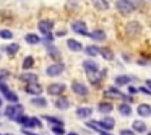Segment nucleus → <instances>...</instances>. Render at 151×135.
Listing matches in <instances>:
<instances>
[{"label": "nucleus", "instance_id": "1", "mask_svg": "<svg viewBox=\"0 0 151 135\" xmlns=\"http://www.w3.org/2000/svg\"><path fill=\"white\" fill-rule=\"evenodd\" d=\"M24 114V108L21 103H17V104H8L7 108H5L4 111V116L5 117H8L10 121H17L20 116Z\"/></svg>", "mask_w": 151, "mask_h": 135}, {"label": "nucleus", "instance_id": "2", "mask_svg": "<svg viewBox=\"0 0 151 135\" xmlns=\"http://www.w3.org/2000/svg\"><path fill=\"white\" fill-rule=\"evenodd\" d=\"M0 93L4 95L5 101H10V104H17V103H20V98H18V95H17L15 91H12L5 82H0Z\"/></svg>", "mask_w": 151, "mask_h": 135}, {"label": "nucleus", "instance_id": "3", "mask_svg": "<svg viewBox=\"0 0 151 135\" xmlns=\"http://www.w3.org/2000/svg\"><path fill=\"white\" fill-rule=\"evenodd\" d=\"M115 8L119 10V13L128 15V13H132V12H135L137 5H135L133 2H130V0H117V2H115Z\"/></svg>", "mask_w": 151, "mask_h": 135}, {"label": "nucleus", "instance_id": "4", "mask_svg": "<svg viewBox=\"0 0 151 135\" xmlns=\"http://www.w3.org/2000/svg\"><path fill=\"white\" fill-rule=\"evenodd\" d=\"M125 34H127L128 38H137L141 34V23L137 20L133 21H128L127 25H125Z\"/></svg>", "mask_w": 151, "mask_h": 135}, {"label": "nucleus", "instance_id": "5", "mask_svg": "<svg viewBox=\"0 0 151 135\" xmlns=\"http://www.w3.org/2000/svg\"><path fill=\"white\" fill-rule=\"evenodd\" d=\"M72 91L75 93V95H78V96H83V98H86V96L89 95V88L85 85V83L78 82V80H75V82L72 83Z\"/></svg>", "mask_w": 151, "mask_h": 135}, {"label": "nucleus", "instance_id": "6", "mask_svg": "<svg viewBox=\"0 0 151 135\" xmlns=\"http://www.w3.org/2000/svg\"><path fill=\"white\" fill-rule=\"evenodd\" d=\"M63 70H65V65L62 62H55L46 69V75L47 77H59V75H62Z\"/></svg>", "mask_w": 151, "mask_h": 135}, {"label": "nucleus", "instance_id": "7", "mask_svg": "<svg viewBox=\"0 0 151 135\" xmlns=\"http://www.w3.org/2000/svg\"><path fill=\"white\" fill-rule=\"evenodd\" d=\"M83 69H85V72L88 73V75H94V73H98L99 70H101L94 59H86L85 62H83Z\"/></svg>", "mask_w": 151, "mask_h": 135}, {"label": "nucleus", "instance_id": "8", "mask_svg": "<svg viewBox=\"0 0 151 135\" xmlns=\"http://www.w3.org/2000/svg\"><path fill=\"white\" fill-rule=\"evenodd\" d=\"M67 91V85L63 83H52V85L47 86V93L52 96H62Z\"/></svg>", "mask_w": 151, "mask_h": 135}, {"label": "nucleus", "instance_id": "9", "mask_svg": "<svg viewBox=\"0 0 151 135\" xmlns=\"http://www.w3.org/2000/svg\"><path fill=\"white\" fill-rule=\"evenodd\" d=\"M72 30L75 31L76 34H81V36H88L89 38V31H88V28H86L85 21H80V20L73 21V23H72Z\"/></svg>", "mask_w": 151, "mask_h": 135}, {"label": "nucleus", "instance_id": "10", "mask_svg": "<svg viewBox=\"0 0 151 135\" xmlns=\"http://www.w3.org/2000/svg\"><path fill=\"white\" fill-rule=\"evenodd\" d=\"M37 30L46 36V34H52V30H54V21L50 20H41L37 23Z\"/></svg>", "mask_w": 151, "mask_h": 135}, {"label": "nucleus", "instance_id": "11", "mask_svg": "<svg viewBox=\"0 0 151 135\" xmlns=\"http://www.w3.org/2000/svg\"><path fill=\"white\" fill-rule=\"evenodd\" d=\"M24 91L31 96H41L42 95V86L39 83H29V85L24 86Z\"/></svg>", "mask_w": 151, "mask_h": 135}, {"label": "nucleus", "instance_id": "12", "mask_svg": "<svg viewBox=\"0 0 151 135\" xmlns=\"http://www.w3.org/2000/svg\"><path fill=\"white\" fill-rule=\"evenodd\" d=\"M54 106H55L57 109H62V111H65V109H68L70 106H72V101H70L68 98H65V96H59V98L54 101Z\"/></svg>", "mask_w": 151, "mask_h": 135}, {"label": "nucleus", "instance_id": "13", "mask_svg": "<svg viewBox=\"0 0 151 135\" xmlns=\"http://www.w3.org/2000/svg\"><path fill=\"white\" fill-rule=\"evenodd\" d=\"M93 116V109L88 108V106H83V108H78L76 109V117L81 119V121H86Z\"/></svg>", "mask_w": 151, "mask_h": 135}, {"label": "nucleus", "instance_id": "14", "mask_svg": "<svg viewBox=\"0 0 151 135\" xmlns=\"http://www.w3.org/2000/svg\"><path fill=\"white\" fill-rule=\"evenodd\" d=\"M137 114L140 116V117H150V116H151V106L146 104V103H141V104H138Z\"/></svg>", "mask_w": 151, "mask_h": 135}, {"label": "nucleus", "instance_id": "15", "mask_svg": "<svg viewBox=\"0 0 151 135\" xmlns=\"http://www.w3.org/2000/svg\"><path fill=\"white\" fill-rule=\"evenodd\" d=\"M112 109H114V106H112V103L111 101H102V103H99L98 104V111L101 112V114H111L112 112Z\"/></svg>", "mask_w": 151, "mask_h": 135}, {"label": "nucleus", "instance_id": "16", "mask_svg": "<svg viewBox=\"0 0 151 135\" xmlns=\"http://www.w3.org/2000/svg\"><path fill=\"white\" fill-rule=\"evenodd\" d=\"M20 80L24 82L26 85H29V83H37V75L33 72H26V73H21L20 75Z\"/></svg>", "mask_w": 151, "mask_h": 135}, {"label": "nucleus", "instance_id": "17", "mask_svg": "<svg viewBox=\"0 0 151 135\" xmlns=\"http://www.w3.org/2000/svg\"><path fill=\"white\" fill-rule=\"evenodd\" d=\"M146 122L143 121H133V124H132V130L135 132V134H145L146 132Z\"/></svg>", "mask_w": 151, "mask_h": 135}, {"label": "nucleus", "instance_id": "18", "mask_svg": "<svg viewBox=\"0 0 151 135\" xmlns=\"http://www.w3.org/2000/svg\"><path fill=\"white\" fill-rule=\"evenodd\" d=\"M67 47H68L70 51H73V52H80V51H83V44L80 43V41H76V39H68L67 41Z\"/></svg>", "mask_w": 151, "mask_h": 135}, {"label": "nucleus", "instance_id": "19", "mask_svg": "<svg viewBox=\"0 0 151 135\" xmlns=\"http://www.w3.org/2000/svg\"><path fill=\"white\" fill-rule=\"evenodd\" d=\"M89 38L98 43H102V41H106V33L102 30H94L93 33H89Z\"/></svg>", "mask_w": 151, "mask_h": 135}, {"label": "nucleus", "instance_id": "20", "mask_svg": "<svg viewBox=\"0 0 151 135\" xmlns=\"http://www.w3.org/2000/svg\"><path fill=\"white\" fill-rule=\"evenodd\" d=\"M93 5H94L96 10H101V12H106L109 10V2L107 0H91Z\"/></svg>", "mask_w": 151, "mask_h": 135}, {"label": "nucleus", "instance_id": "21", "mask_svg": "<svg viewBox=\"0 0 151 135\" xmlns=\"http://www.w3.org/2000/svg\"><path fill=\"white\" fill-rule=\"evenodd\" d=\"M24 41H26L28 44H31V46H36V44L41 43V36H37V34H34V33H28L26 36H24Z\"/></svg>", "mask_w": 151, "mask_h": 135}, {"label": "nucleus", "instance_id": "22", "mask_svg": "<svg viewBox=\"0 0 151 135\" xmlns=\"http://www.w3.org/2000/svg\"><path fill=\"white\" fill-rule=\"evenodd\" d=\"M83 51H85L86 56L93 57V59H96V57L99 56V47L98 46H86V47H83Z\"/></svg>", "mask_w": 151, "mask_h": 135}, {"label": "nucleus", "instance_id": "23", "mask_svg": "<svg viewBox=\"0 0 151 135\" xmlns=\"http://www.w3.org/2000/svg\"><path fill=\"white\" fill-rule=\"evenodd\" d=\"M31 104L36 106V108H46V106H47V99L42 98V96H34V98L31 99Z\"/></svg>", "mask_w": 151, "mask_h": 135}, {"label": "nucleus", "instance_id": "24", "mask_svg": "<svg viewBox=\"0 0 151 135\" xmlns=\"http://www.w3.org/2000/svg\"><path fill=\"white\" fill-rule=\"evenodd\" d=\"M117 109H119V112H120L124 117H128V116L132 114V108H130V104H127V103H120Z\"/></svg>", "mask_w": 151, "mask_h": 135}, {"label": "nucleus", "instance_id": "25", "mask_svg": "<svg viewBox=\"0 0 151 135\" xmlns=\"http://www.w3.org/2000/svg\"><path fill=\"white\" fill-rule=\"evenodd\" d=\"M104 95L106 96H117V98H120L122 93H120V90H119L117 86H107V88L104 90Z\"/></svg>", "mask_w": 151, "mask_h": 135}, {"label": "nucleus", "instance_id": "26", "mask_svg": "<svg viewBox=\"0 0 151 135\" xmlns=\"http://www.w3.org/2000/svg\"><path fill=\"white\" fill-rule=\"evenodd\" d=\"M130 77L128 75H119V77H115V85L117 86H125V85H128L130 83Z\"/></svg>", "mask_w": 151, "mask_h": 135}, {"label": "nucleus", "instance_id": "27", "mask_svg": "<svg viewBox=\"0 0 151 135\" xmlns=\"http://www.w3.org/2000/svg\"><path fill=\"white\" fill-rule=\"evenodd\" d=\"M102 77L99 75V72L98 73H94V75H89V82H91V85L94 86V88H98V86H101V83H102Z\"/></svg>", "mask_w": 151, "mask_h": 135}, {"label": "nucleus", "instance_id": "28", "mask_svg": "<svg viewBox=\"0 0 151 135\" xmlns=\"http://www.w3.org/2000/svg\"><path fill=\"white\" fill-rule=\"evenodd\" d=\"M99 56H102L106 60H112L114 59V52L107 47H99Z\"/></svg>", "mask_w": 151, "mask_h": 135}, {"label": "nucleus", "instance_id": "29", "mask_svg": "<svg viewBox=\"0 0 151 135\" xmlns=\"http://www.w3.org/2000/svg\"><path fill=\"white\" fill-rule=\"evenodd\" d=\"M18 51H20V44L18 43H13V44L5 47V52H7L8 56H15V54H18Z\"/></svg>", "mask_w": 151, "mask_h": 135}, {"label": "nucleus", "instance_id": "30", "mask_svg": "<svg viewBox=\"0 0 151 135\" xmlns=\"http://www.w3.org/2000/svg\"><path fill=\"white\" fill-rule=\"evenodd\" d=\"M34 64H36V62H34V57H33V56H28V57H24V59H23V64H21V67H23L24 70H29L31 67L34 65Z\"/></svg>", "mask_w": 151, "mask_h": 135}, {"label": "nucleus", "instance_id": "31", "mask_svg": "<svg viewBox=\"0 0 151 135\" xmlns=\"http://www.w3.org/2000/svg\"><path fill=\"white\" fill-rule=\"evenodd\" d=\"M47 54H49V56L52 57V59H57V60L60 59V52H59V49H57L55 46H52V44H50V46H47Z\"/></svg>", "mask_w": 151, "mask_h": 135}, {"label": "nucleus", "instance_id": "32", "mask_svg": "<svg viewBox=\"0 0 151 135\" xmlns=\"http://www.w3.org/2000/svg\"><path fill=\"white\" fill-rule=\"evenodd\" d=\"M28 127H29V129H41V127H42V122H41L37 117H29ZM28 127H26V129H28Z\"/></svg>", "mask_w": 151, "mask_h": 135}, {"label": "nucleus", "instance_id": "33", "mask_svg": "<svg viewBox=\"0 0 151 135\" xmlns=\"http://www.w3.org/2000/svg\"><path fill=\"white\" fill-rule=\"evenodd\" d=\"M44 119H46L47 122H50L52 125H63V121L59 117H54V116H44Z\"/></svg>", "mask_w": 151, "mask_h": 135}, {"label": "nucleus", "instance_id": "34", "mask_svg": "<svg viewBox=\"0 0 151 135\" xmlns=\"http://www.w3.org/2000/svg\"><path fill=\"white\" fill-rule=\"evenodd\" d=\"M50 132H52L54 135H65L63 125H52V127H50Z\"/></svg>", "mask_w": 151, "mask_h": 135}, {"label": "nucleus", "instance_id": "35", "mask_svg": "<svg viewBox=\"0 0 151 135\" xmlns=\"http://www.w3.org/2000/svg\"><path fill=\"white\" fill-rule=\"evenodd\" d=\"M0 38L2 39H12L13 38V33L10 30H0Z\"/></svg>", "mask_w": 151, "mask_h": 135}, {"label": "nucleus", "instance_id": "36", "mask_svg": "<svg viewBox=\"0 0 151 135\" xmlns=\"http://www.w3.org/2000/svg\"><path fill=\"white\" fill-rule=\"evenodd\" d=\"M8 77H10V72H8V70H0V82H5Z\"/></svg>", "mask_w": 151, "mask_h": 135}, {"label": "nucleus", "instance_id": "37", "mask_svg": "<svg viewBox=\"0 0 151 135\" xmlns=\"http://www.w3.org/2000/svg\"><path fill=\"white\" fill-rule=\"evenodd\" d=\"M128 93H130V96L137 95V93H138V86H128Z\"/></svg>", "mask_w": 151, "mask_h": 135}, {"label": "nucleus", "instance_id": "38", "mask_svg": "<svg viewBox=\"0 0 151 135\" xmlns=\"http://www.w3.org/2000/svg\"><path fill=\"white\" fill-rule=\"evenodd\" d=\"M120 135H137L133 130H128V129H124V130H120Z\"/></svg>", "mask_w": 151, "mask_h": 135}, {"label": "nucleus", "instance_id": "39", "mask_svg": "<svg viewBox=\"0 0 151 135\" xmlns=\"http://www.w3.org/2000/svg\"><path fill=\"white\" fill-rule=\"evenodd\" d=\"M138 91L145 93V95H151V91H150L148 88H145V86H138Z\"/></svg>", "mask_w": 151, "mask_h": 135}, {"label": "nucleus", "instance_id": "40", "mask_svg": "<svg viewBox=\"0 0 151 135\" xmlns=\"http://www.w3.org/2000/svg\"><path fill=\"white\" fill-rule=\"evenodd\" d=\"M65 33H67L65 30H60V31H57V33H55V36L57 38H62V36H65Z\"/></svg>", "mask_w": 151, "mask_h": 135}, {"label": "nucleus", "instance_id": "41", "mask_svg": "<svg viewBox=\"0 0 151 135\" xmlns=\"http://www.w3.org/2000/svg\"><path fill=\"white\" fill-rule=\"evenodd\" d=\"M145 88H148L151 91V80H145Z\"/></svg>", "mask_w": 151, "mask_h": 135}, {"label": "nucleus", "instance_id": "42", "mask_svg": "<svg viewBox=\"0 0 151 135\" xmlns=\"http://www.w3.org/2000/svg\"><path fill=\"white\" fill-rule=\"evenodd\" d=\"M138 65H148V64H150V62H148V60H145V59H140V60H138Z\"/></svg>", "mask_w": 151, "mask_h": 135}, {"label": "nucleus", "instance_id": "43", "mask_svg": "<svg viewBox=\"0 0 151 135\" xmlns=\"http://www.w3.org/2000/svg\"><path fill=\"white\" fill-rule=\"evenodd\" d=\"M23 134H24V135H37V134H34V132L28 130V129H23Z\"/></svg>", "mask_w": 151, "mask_h": 135}, {"label": "nucleus", "instance_id": "44", "mask_svg": "<svg viewBox=\"0 0 151 135\" xmlns=\"http://www.w3.org/2000/svg\"><path fill=\"white\" fill-rule=\"evenodd\" d=\"M65 135H78L76 132H68V134H65Z\"/></svg>", "mask_w": 151, "mask_h": 135}, {"label": "nucleus", "instance_id": "45", "mask_svg": "<svg viewBox=\"0 0 151 135\" xmlns=\"http://www.w3.org/2000/svg\"><path fill=\"white\" fill-rule=\"evenodd\" d=\"M4 104V98H2V96H0V106Z\"/></svg>", "mask_w": 151, "mask_h": 135}, {"label": "nucleus", "instance_id": "46", "mask_svg": "<svg viewBox=\"0 0 151 135\" xmlns=\"http://www.w3.org/2000/svg\"><path fill=\"white\" fill-rule=\"evenodd\" d=\"M0 135H12V134H0Z\"/></svg>", "mask_w": 151, "mask_h": 135}, {"label": "nucleus", "instance_id": "47", "mask_svg": "<svg viewBox=\"0 0 151 135\" xmlns=\"http://www.w3.org/2000/svg\"><path fill=\"white\" fill-rule=\"evenodd\" d=\"M148 135H151V130H150V132H148Z\"/></svg>", "mask_w": 151, "mask_h": 135}]
</instances>
